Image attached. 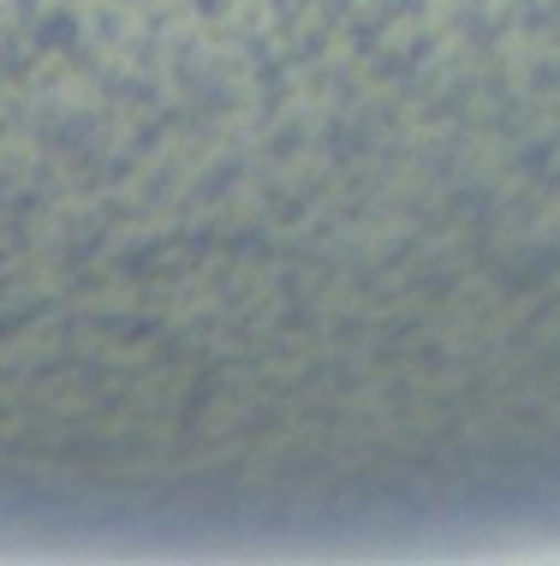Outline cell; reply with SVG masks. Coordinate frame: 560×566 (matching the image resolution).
I'll return each mask as SVG.
<instances>
[{
  "label": "cell",
  "mask_w": 560,
  "mask_h": 566,
  "mask_svg": "<svg viewBox=\"0 0 560 566\" xmlns=\"http://www.w3.org/2000/svg\"><path fill=\"white\" fill-rule=\"evenodd\" d=\"M36 42L42 49H72L78 42V19L72 12H49V24H36Z\"/></svg>",
  "instance_id": "1"
}]
</instances>
